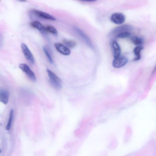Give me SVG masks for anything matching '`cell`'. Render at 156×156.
Here are the masks:
<instances>
[{
    "label": "cell",
    "mask_w": 156,
    "mask_h": 156,
    "mask_svg": "<svg viewBox=\"0 0 156 156\" xmlns=\"http://www.w3.org/2000/svg\"><path fill=\"white\" fill-rule=\"evenodd\" d=\"M46 71L53 86L58 89H61L62 86V82L60 78L51 70L47 69Z\"/></svg>",
    "instance_id": "cell-1"
},
{
    "label": "cell",
    "mask_w": 156,
    "mask_h": 156,
    "mask_svg": "<svg viewBox=\"0 0 156 156\" xmlns=\"http://www.w3.org/2000/svg\"><path fill=\"white\" fill-rule=\"evenodd\" d=\"M19 67L24 72L31 80L34 82L37 79L35 74L30 67L25 63L20 64Z\"/></svg>",
    "instance_id": "cell-2"
},
{
    "label": "cell",
    "mask_w": 156,
    "mask_h": 156,
    "mask_svg": "<svg viewBox=\"0 0 156 156\" xmlns=\"http://www.w3.org/2000/svg\"><path fill=\"white\" fill-rule=\"evenodd\" d=\"M21 47L26 59L32 64H33L34 63V59L30 49L24 43L22 44Z\"/></svg>",
    "instance_id": "cell-3"
},
{
    "label": "cell",
    "mask_w": 156,
    "mask_h": 156,
    "mask_svg": "<svg viewBox=\"0 0 156 156\" xmlns=\"http://www.w3.org/2000/svg\"><path fill=\"white\" fill-rule=\"evenodd\" d=\"M125 18L123 14L116 13L112 14L111 17V22L117 25L122 24L125 22Z\"/></svg>",
    "instance_id": "cell-4"
},
{
    "label": "cell",
    "mask_w": 156,
    "mask_h": 156,
    "mask_svg": "<svg viewBox=\"0 0 156 156\" xmlns=\"http://www.w3.org/2000/svg\"><path fill=\"white\" fill-rule=\"evenodd\" d=\"M128 60L124 56H119L118 58H115L112 62V65L115 68L122 67L128 62Z\"/></svg>",
    "instance_id": "cell-5"
},
{
    "label": "cell",
    "mask_w": 156,
    "mask_h": 156,
    "mask_svg": "<svg viewBox=\"0 0 156 156\" xmlns=\"http://www.w3.org/2000/svg\"><path fill=\"white\" fill-rule=\"evenodd\" d=\"M32 11L35 16L40 18L53 21L56 20L54 17L47 13L35 10H33Z\"/></svg>",
    "instance_id": "cell-6"
},
{
    "label": "cell",
    "mask_w": 156,
    "mask_h": 156,
    "mask_svg": "<svg viewBox=\"0 0 156 156\" xmlns=\"http://www.w3.org/2000/svg\"><path fill=\"white\" fill-rule=\"evenodd\" d=\"M54 46L56 50L61 54L65 56H68L70 54L71 52L70 49L64 45L57 42L55 43Z\"/></svg>",
    "instance_id": "cell-7"
},
{
    "label": "cell",
    "mask_w": 156,
    "mask_h": 156,
    "mask_svg": "<svg viewBox=\"0 0 156 156\" xmlns=\"http://www.w3.org/2000/svg\"><path fill=\"white\" fill-rule=\"evenodd\" d=\"M132 27L129 25H124L118 27L113 30L112 32L113 34L117 35L120 33L124 32H129L133 30Z\"/></svg>",
    "instance_id": "cell-8"
},
{
    "label": "cell",
    "mask_w": 156,
    "mask_h": 156,
    "mask_svg": "<svg viewBox=\"0 0 156 156\" xmlns=\"http://www.w3.org/2000/svg\"><path fill=\"white\" fill-rule=\"evenodd\" d=\"M9 98V93L5 89L0 90V101L5 105L8 104Z\"/></svg>",
    "instance_id": "cell-9"
},
{
    "label": "cell",
    "mask_w": 156,
    "mask_h": 156,
    "mask_svg": "<svg viewBox=\"0 0 156 156\" xmlns=\"http://www.w3.org/2000/svg\"><path fill=\"white\" fill-rule=\"evenodd\" d=\"M111 45L114 58L115 59L118 58L121 53V48L119 44L116 41L113 40L112 42Z\"/></svg>",
    "instance_id": "cell-10"
},
{
    "label": "cell",
    "mask_w": 156,
    "mask_h": 156,
    "mask_svg": "<svg viewBox=\"0 0 156 156\" xmlns=\"http://www.w3.org/2000/svg\"><path fill=\"white\" fill-rule=\"evenodd\" d=\"M75 30L76 32L79 34L81 37L86 42L87 44L89 47L92 48L93 47V44L91 43V40L89 38L86 36V35L84 34L82 31L77 28H75Z\"/></svg>",
    "instance_id": "cell-11"
},
{
    "label": "cell",
    "mask_w": 156,
    "mask_h": 156,
    "mask_svg": "<svg viewBox=\"0 0 156 156\" xmlns=\"http://www.w3.org/2000/svg\"><path fill=\"white\" fill-rule=\"evenodd\" d=\"M30 25L33 27L36 28L42 33L46 32L45 27L38 21H34L31 23Z\"/></svg>",
    "instance_id": "cell-12"
},
{
    "label": "cell",
    "mask_w": 156,
    "mask_h": 156,
    "mask_svg": "<svg viewBox=\"0 0 156 156\" xmlns=\"http://www.w3.org/2000/svg\"><path fill=\"white\" fill-rule=\"evenodd\" d=\"M143 49L144 47L142 45L137 46L134 48V53L136 57L134 60V61H138L141 59V51L143 50Z\"/></svg>",
    "instance_id": "cell-13"
},
{
    "label": "cell",
    "mask_w": 156,
    "mask_h": 156,
    "mask_svg": "<svg viewBox=\"0 0 156 156\" xmlns=\"http://www.w3.org/2000/svg\"><path fill=\"white\" fill-rule=\"evenodd\" d=\"M131 40L134 44L137 46L142 45L144 43V39L137 36L132 37Z\"/></svg>",
    "instance_id": "cell-14"
},
{
    "label": "cell",
    "mask_w": 156,
    "mask_h": 156,
    "mask_svg": "<svg viewBox=\"0 0 156 156\" xmlns=\"http://www.w3.org/2000/svg\"><path fill=\"white\" fill-rule=\"evenodd\" d=\"M63 45L68 48H72L75 47L76 45V42L72 40H68L64 39L63 41Z\"/></svg>",
    "instance_id": "cell-15"
},
{
    "label": "cell",
    "mask_w": 156,
    "mask_h": 156,
    "mask_svg": "<svg viewBox=\"0 0 156 156\" xmlns=\"http://www.w3.org/2000/svg\"><path fill=\"white\" fill-rule=\"evenodd\" d=\"M14 115V111L13 109H12L10 111L8 122L6 125V129L7 130H9L11 128V127L13 121Z\"/></svg>",
    "instance_id": "cell-16"
},
{
    "label": "cell",
    "mask_w": 156,
    "mask_h": 156,
    "mask_svg": "<svg viewBox=\"0 0 156 156\" xmlns=\"http://www.w3.org/2000/svg\"><path fill=\"white\" fill-rule=\"evenodd\" d=\"M45 29L46 32L52 33L55 35H57L58 34L57 30L54 27L52 26H47L45 27Z\"/></svg>",
    "instance_id": "cell-17"
},
{
    "label": "cell",
    "mask_w": 156,
    "mask_h": 156,
    "mask_svg": "<svg viewBox=\"0 0 156 156\" xmlns=\"http://www.w3.org/2000/svg\"><path fill=\"white\" fill-rule=\"evenodd\" d=\"M131 34L129 32H124L117 34L116 37L119 39H125L129 38L131 36Z\"/></svg>",
    "instance_id": "cell-18"
},
{
    "label": "cell",
    "mask_w": 156,
    "mask_h": 156,
    "mask_svg": "<svg viewBox=\"0 0 156 156\" xmlns=\"http://www.w3.org/2000/svg\"><path fill=\"white\" fill-rule=\"evenodd\" d=\"M42 50H43L44 52L45 53L46 55L49 62L51 63H53V60L50 53L48 51V49L45 46H43L42 47Z\"/></svg>",
    "instance_id": "cell-19"
},
{
    "label": "cell",
    "mask_w": 156,
    "mask_h": 156,
    "mask_svg": "<svg viewBox=\"0 0 156 156\" xmlns=\"http://www.w3.org/2000/svg\"><path fill=\"white\" fill-rule=\"evenodd\" d=\"M156 70V67H155V69H154V70Z\"/></svg>",
    "instance_id": "cell-20"
}]
</instances>
